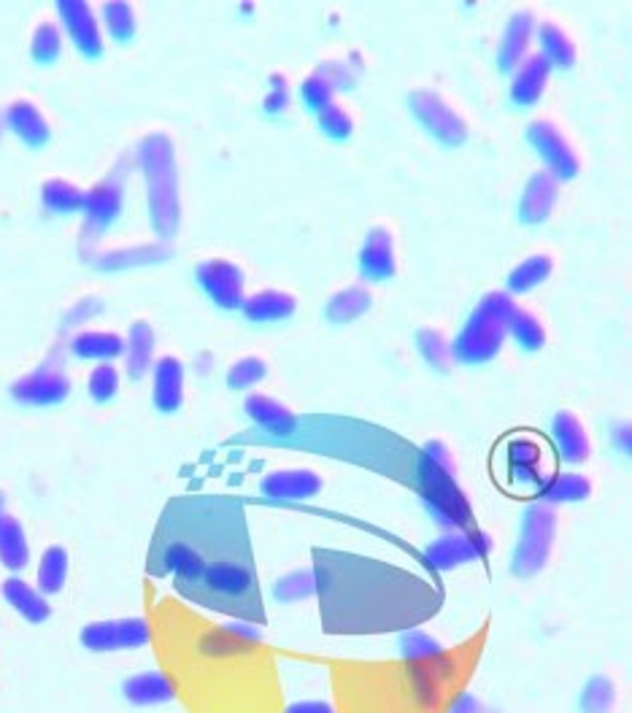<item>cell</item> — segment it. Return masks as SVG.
<instances>
[{"instance_id": "obj_1", "label": "cell", "mask_w": 632, "mask_h": 713, "mask_svg": "<svg viewBox=\"0 0 632 713\" xmlns=\"http://www.w3.org/2000/svg\"><path fill=\"white\" fill-rule=\"evenodd\" d=\"M136 163L147 184V206L152 230L163 241L174 238L182 224V195L179 168H176V149L165 133H149L141 138Z\"/></svg>"}, {"instance_id": "obj_2", "label": "cell", "mask_w": 632, "mask_h": 713, "mask_svg": "<svg viewBox=\"0 0 632 713\" xmlns=\"http://www.w3.org/2000/svg\"><path fill=\"white\" fill-rule=\"evenodd\" d=\"M417 487L424 509L446 533L473 527V509L468 494L457 484V463L444 441L424 444L417 459Z\"/></svg>"}, {"instance_id": "obj_3", "label": "cell", "mask_w": 632, "mask_h": 713, "mask_svg": "<svg viewBox=\"0 0 632 713\" xmlns=\"http://www.w3.org/2000/svg\"><path fill=\"white\" fill-rule=\"evenodd\" d=\"M516 314V303L508 292H490L479 301L473 314L468 316L459 336L454 338V360L463 365H484L492 362L508 338L511 319Z\"/></svg>"}, {"instance_id": "obj_4", "label": "cell", "mask_w": 632, "mask_h": 713, "mask_svg": "<svg viewBox=\"0 0 632 713\" xmlns=\"http://www.w3.org/2000/svg\"><path fill=\"white\" fill-rule=\"evenodd\" d=\"M557 538V514L551 505L532 503L522 514L519 540L514 546L511 571L519 578H532L543 571L549 562Z\"/></svg>"}, {"instance_id": "obj_5", "label": "cell", "mask_w": 632, "mask_h": 713, "mask_svg": "<svg viewBox=\"0 0 632 713\" xmlns=\"http://www.w3.org/2000/svg\"><path fill=\"white\" fill-rule=\"evenodd\" d=\"M125 209V168L122 163L112 171L106 178L87 189L84 195V233L82 244H95V238L101 233H106L114 222L119 220Z\"/></svg>"}, {"instance_id": "obj_6", "label": "cell", "mask_w": 632, "mask_h": 713, "mask_svg": "<svg viewBox=\"0 0 632 713\" xmlns=\"http://www.w3.org/2000/svg\"><path fill=\"white\" fill-rule=\"evenodd\" d=\"M152 641V627L141 617H125V619H103V622H92L82 627L79 632V643L87 652L95 654H112L125 652V648H141Z\"/></svg>"}, {"instance_id": "obj_7", "label": "cell", "mask_w": 632, "mask_h": 713, "mask_svg": "<svg viewBox=\"0 0 632 713\" xmlns=\"http://www.w3.org/2000/svg\"><path fill=\"white\" fill-rule=\"evenodd\" d=\"M408 108L417 117V122L428 130L435 141L446 147H459L468 141V125L441 95L430 90H417L408 95Z\"/></svg>"}, {"instance_id": "obj_8", "label": "cell", "mask_w": 632, "mask_h": 713, "mask_svg": "<svg viewBox=\"0 0 632 713\" xmlns=\"http://www.w3.org/2000/svg\"><path fill=\"white\" fill-rule=\"evenodd\" d=\"M490 551V533L470 527V530H452L441 535V538H435L433 543L424 549V562H428L433 571H454V568L468 565V562L484 560Z\"/></svg>"}, {"instance_id": "obj_9", "label": "cell", "mask_w": 632, "mask_h": 713, "mask_svg": "<svg viewBox=\"0 0 632 713\" xmlns=\"http://www.w3.org/2000/svg\"><path fill=\"white\" fill-rule=\"evenodd\" d=\"M71 395V378H68L66 365L55 360H46L36 371L25 373L11 384V398L20 406L46 408L57 406Z\"/></svg>"}, {"instance_id": "obj_10", "label": "cell", "mask_w": 632, "mask_h": 713, "mask_svg": "<svg viewBox=\"0 0 632 713\" xmlns=\"http://www.w3.org/2000/svg\"><path fill=\"white\" fill-rule=\"evenodd\" d=\"M527 141L536 149L538 157L543 160L546 171L557 178V182H571V178L578 176L582 171V163H578L576 149L571 147L562 130L557 128L549 119H536L527 128Z\"/></svg>"}, {"instance_id": "obj_11", "label": "cell", "mask_w": 632, "mask_h": 713, "mask_svg": "<svg viewBox=\"0 0 632 713\" xmlns=\"http://www.w3.org/2000/svg\"><path fill=\"white\" fill-rule=\"evenodd\" d=\"M195 281H198L200 290L206 292V297H209L214 306L225 308V312L244 306L246 276L235 262L222 260V257L203 260L195 268Z\"/></svg>"}, {"instance_id": "obj_12", "label": "cell", "mask_w": 632, "mask_h": 713, "mask_svg": "<svg viewBox=\"0 0 632 713\" xmlns=\"http://www.w3.org/2000/svg\"><path fill=\"white\" fill-rule=\"evenodd\" d=\"M57 16H60L62 31L68 33V38L77 46L79 55H103L101 16L95 14V9H92L90 3H82V0H60V3H57Z\"/></svg>"}, {"instance_id": "obj_13", "label": "cell", "mask_w": 632, "mask_h": 713, "mask_svg": "<svg viewBox=\"0 0 632 713\" xmlns=\"http://www.w3.org/2000/svg\"><path fill=\"white\" fill-rule=\"evenodd\" d=\"M358 266L362 279L373 281V284L393 279L395 270H398V255H395V238L387 227L367 230L365 241L360 246Z\"/></svg>"}, {"instance_id": "obj_14", "label": "cell", "mask_w": 632, "mask_h": 713, "mask_svg": "<svg viewBox=\"0 0 632 713\" xmlns=\"http://www.w3.org/2000/svg\"><path fill=\"white\" fill-rule=\"evenodd\" d=\"M206 592L216 597H225V600H241V597L251 595L257 586L255 573H251L249 565L233 560H220L209 562L203 578H200Z\"/></svg>"}, {"instance_id": "obj_15", "label": "cell", "mask_w": 632, "mask_h": 713, "mask_svg": "<svg viewBox=\"0 0 632 713\" xmlns=\"http://www.w3.org/2000/svg\"><path fill=\"white\" fill-rule=\"evenodd\" d=\"M187 367L179 356H160L152 367V402L160 413H176L184 402Z\"/></svg>"}, {"instance_id": "obj_16", "label": "cell", "mask_w": 632, "mask_h": 713, "mask_svg": "<svg viewBox=\"0 0 632 713\" xmlns=\"http://www.w3.org/2000/svg\"><path fill=\"white\" fill-rule=\"evenodd\" d=\"M260 492L271 500H312L321 492L319 474L308 468L273 470L260 481Z\"/></svg>"}, {"instance_id": "obj_17", "label": "cell", "mask_w": 632, "mask_h": 713, "mask_svg": "<svg viewBox=\"0 0 632 713\" xmlns=\"http://www.w3.org/2000/svg\"><path fill=\"white\" fill-rule=\"evenodd\" d=\"M532 38H536V20H532V14L530 11H516L508 20V25H505L503 38H500L498 66L503 71L514 73L530 57Z\"/></svg>"}, {"instance_id": "obj_18", "label": "cell", "mask_w": 632, "mask_h": 713, "mask_svg": "<svg viewBox=\"0 0 632 713\" xmlns=\"http://www.w3.org/2000/svg\"><path fill=\"white\" fill-rule=\"evenodd\" d=\"M454 663L449 659V654L435 663H424V665H408V681H411V694L413 703L419 709L430 711L441 703V694H444V683L449 681Z\"/></svg>"}, {"instance_id": "obj_19", "label": "cell", "mask_w": 632, "mask_h": 713, "mask_svg": "<svg viewBox=\"0 0 632 713\" xmlns=\"http://www.w3.org/2000/svg\"><path fill=\"white\" fill-rule=\"evenodd\" d=\"M549 77H551V62L546 60L541 51L527 57V60L514 71V79H511V103L519 108L536 106V103L543 97Z\"/></svg>"}, {"instance_id": "obj_20", "label": "cell", "mask_w": 632, "mask_h": 713, "mask_svg": "<svg viewBox=\"0 0 632 713\" xmlns=\"http://www.w3.org/2000/svg\"><path fill=\"white\" fill-rule=\"evenodd\" d=\"M508 459V481L514 487H541L546 476L541 474L543 448L532 439H514L505 448Z\"/></svg>"}, {"instance_id": "obj_21", "label": "cell", "mask_w": 632, "mask_h": 713, "mask_svg": "<svg viewBox=\"0 0 632 713\" xmlns=\"http://www.w3.org/2000/svg\"><path fill=\"white\" fill-rule=\"evenodd\" d=\"M551 441H554L557 454H560L565 463L582 465L587 463L592 454V444L587 439V430H584L582 419L573 411H560L551 422Z\"/></svg>"}, {"instance_id": "obj_22", "label": "cell", "mask_w": 632, "mask_h": 713, "mask_svg": "<svg viewBox=\"0 0 632 713\" xmlns=\"http://www.w3.org/2000/svg\"><path fill=\"white\" fill-rule=\"evenodd\" d=\"M557 198H560V182H557L549 171H541V174L532 176L519 200L522 222L541 224L549 220L557 206Z\"/></svg>"}, {"instance_id": "obj_23", "label": "cell", "mask_w": 632, "mask_h": 713, "mask_svg": "<svg viewBox=\"0 0 632 713\" xmlns=\"http://www.w3.org/2000/svg\"><path fill=\"white\" fill-rule=\"evenodd\" d=\"M244 411L257 428H262L266 433L276 435V439H290L297 430V417L284 406V402L268 398V395H249L244 402Z\"/></svg>"}, {"instance_id": "obj_24", "label": "cell", "mask_w": 632, "mask_h": 713, "mask_svg": "<svg viewBox=\"0 0 632 713\" xmlns=\"http://www.w3.org/2000/svg\"><path fill=\"white\" fill-rule=\"evenodd\" d=\"M5 125H9L11 133L20 138L22 143H27L33 149L46 147L51 138V128L46 122L44 112L33 101H25V97L14 101L5 108Z\"/></svg>"}, {"instance_id": "obj_25", "label": "cell", "mask_w": 632, "mask_h": 713, "mask_svg": "<svg viewBox=\"0 0 632 713\" xmlns=\"http://www.w3.org/2000/svg\"><path fill=\"white\" fill-rule=\"evenodd\" d=\"M0 595H3V600L9 603V606L14 608L25 622L44 624L46 619L51 617V606L49 600H46L44 592L38 589V586L27 584L25 578L20 576L5 578L3 586H0Z\"/></svg>"}, {"instance_id": "obj_26", "label": "cell", "mask_w": 632, "mask_h": 713, "mask_svg": "<svg viewBox=\"0 0 632 713\" xmlns=\"http://www.w3.org/2000/svg\"><path fill=\"white\" fill-rule=\"evenodd\" d=\"M122 694L138 709H149V705L171 703L176 698V683L160 670H143L122 683Z\"/></svg>"}, {"instance_id": "obj_27", "label": "cell", "mask_w": 632, "mask_h": 713, "mask_svg": "<svg viewBox=\"0 0 632 713\" xmlns=\"http://www.w3.org/2000/svg\"><path fill=\"white\" fill-rule=\"evenodd\" d=\"M241 312L255 325H273V322L290 319L297 312L295 295L281 290H260L255 295H249L241 306Z\"/></svg>"}, {"instance_id": "obj_28", "label": "cell", "mask_w": 632, "mask_h": 713, "mask_svg": "<svg viewBox=\"0 0 632 713\" xmlns=\"http://www.w3.org/2000/svg\"><path fill=\"white\" fill-rule=\"evenodd\" d=\"M154 327L149 322L138 319L133 327L128 330V338H125V371H128L130 378H143L154 367Z\"/></svg>"}, {"instance_id": "obj_29", "label": "cell", "mask_w": 632, "mask_h": 713, "mask_svg": "<svg viewBox=\"0 0 632 713\" xmlns=\"http://www.w3.org/2000/svg\"><path fill=\"white\" fill-rule=\"evenodd\" d=\"M71 352L79 360L114 362L125 352V338L114 330H82L71 338Z\"/></svg>"}, {"instance_id": "obj_30", "label": "cell", "mask_w": 632, "mask_h": 713, "mask_svg": "<svg viewBox=\"0 0 632 713\" xmlns=\"http://www.w3.org/2000/svg\"><path fill=\"white\" fill-rule=\"evenodd\" d=\"M0 565L11 573H20L31 565V540L25 527L14 516L0 519Z\"/></svg>"}, {"instance_id": "obj_31", "label": "cell", "mask_w": 632, "mask_h": 713, "mask_svg": "<svg viewBox=\"0 0 632 713\" xmlns=\"http://www.w3.org/2000/svg\"><path fill=\"white\" fill-rule=\"evenodd\" d=\"M160 562H163L165 571L174 573V576L184 581V584H200L206 568H209L206 557L200 554L195 546L184 543V540H176V543L165 546Z\"/></svg>"}, {"instance_id": "obj_32", "label": "cell", "mask_w": 632, "mask_h": 713, "mask_svg": "<svg viewBox=\"0 0 632 713\" xmlns=\"http://www.w3.org/2000/svg\"><path fill=\"white\" fill-rule=\"evenodd\" d=\"M171 255V249L165 246V241H157V244H141V246H122V249L106 252V255H97L95 262L97 268L106 270H122V268H136V266H152V262L165 260Z\"/></svg>"}, {"instance_id": "obj_33", "label": "cell", "mask_w": 632, "mask_h": 713, "mask_svg": "<svg viewBox=\"0 0 632 713\" xmlns=\"http://www.w3.org/2000/svg\"><path fill=\"white\" fill-rule=\"evenodd\" d=\"M592 494V484L587 476L582 474H554L549 479H543V484L538 487V498L546 505H560V503H582Z\"/></svg>"}, {"instance_id": "obj_34", "label": "cell", "mask_w": 632, "mask_h": 713, "mask_svg": "<svg viewBox=\"0 0 632 713\" xmlns=\"http://www.w3.org/2000/svg\"><path fill=\"white\" fill-rule=\"evenodd\" d=\"M373 295L367 287H347V290L336 292V295L327 301L325 316L332 325H349V322L360 319L362 314L371 312Z\"/></svg>"}, {"instance_id": "obj_35", "label": "cell", "mask_w": 632, "mask_h": 713, "mask_svg": "<svg viewBox=\"0 0 632 713\" xmlns=\"http://www.w3.org/2000/svg\"><path fill=\"white\" fill-rule=\"evenodd\" d=\"M84 195H87V189L77 187L68 178H49L42 187V203L49 214L68 217L84 209Z\"/></svg>"}, {"instance_id": "obj_36", "label": "cell", "mask_w": 632, "mask_h": 713, "mask_svg": "<svg viewBox=\"0 0 632 713\" xmlns=\"http://www.w3.org/2000/svg\"><path fill=\"white\" fill-rule=\"evenodd\" d=\"M536 36L541 55L551 62V68H565L567 71V68L576 66V44L571 42V36L562 27H557L554 22H543V25H538Z\"/></svg>"}, {"instance_id": "obj_37", "label": "cell", "mask_w": 632, "mask_h": 713, "mask_svg": "<svg viewBox=\"0 0 632 713\" xmlns=\"http://www.w3.org/2000/svg\"><path fill=\"white\" fill-rule=\"evenodd\" d=\"M68 568H71L68 551L62 549V546H49L42 554V560H38V589H42L46 597L62 592V586H66L68 581Z\"/></svg>"}, {"instance_id": "obj_38", "label": "cell", "mask_w": 632, "mask_h": 713, "mask_svg": "<svg viewBox=\"0 0 632 713\" xmlns=\"http://www.w3.org/2000/svg\"><path fill=\"white\" fill-rule=\"evenodd\" d=\"M554 270V262H551L549 255H532L527 260H522L519 266L508 273V295H525V292H532L536 287H541L546 279Z\"/></svg>"}, {"instance_id": "obj_39", "label": "cell", "mask_w": 632, "mask_h": 713, "mask_svg": "<svg viewBox=\"0 0 632 713\" xmlns=\"http://www.w3.org/2000/svg\"><path fill=\"white\" fill-rule=\"evenodd\" d=\"M398 646H400V657H403L408 665H424L446 657L444 643L435 641V638L428 635L424 630H406L403 635H400Z\"/></svg>"}, {"instance_id": "obj_40", "label": "cell", "mask_w": 632, "mask_h": 713, "mask_svg": "<svg viewBox=\"0 0 632 713\" xmlns=\"http://www.w3.org/2000/svg\"><path fill=\"white\" fill-rule=\"evenodd\" d=\"M101 25L106 27L108 36L114 42L125 44L136 36L138 22H136V9L130 3H122V0H112V3H103L101 9Z\"/></svg>"}, {"instance_id": "obj_41", "label": "cell", "mask_w": 632, "mask_h": 713, "mask_svg": "<svg viewBox=\"0 0 632 713\" xmlns=\"http://www.w3.org/2000/svg\"><path fill=\"white\" fill-rule=\"evenodd\" d=\"M617 705V683L608 676H592L578 694L582 713H611Z\"/></svg>"}, {"instance_id": "obj_42", "label": "cell", "mask_w": 632, "mask_h": 713, "mask_svg": "<svg viewBox=\"0 0 632 713\" xmlns=\"http://www.w3.org/2000/svg\"><path fill=\"white\" fill-rule=\"evenodd\" d=\"M319 592V578H316L314 571H292L286 576H281L273 584V597L279 603H301L308 600Z\"/></svg>"}, {"instance_id": "obj_43", "label": "cell", "mask_w": 632, "mask_h": 713, "mask_svg": "<svg viewBox=\"0 0 632 713\" xmlns=\"http://www.w3.org/2000/svg\"><path fill=\"white\" fill-rule=\"evenodd\" d=\"M417 349L422 354V360L428 362L435 371H449L454 362L452 343L446 341L444 332L433 330V327H424V330L417 332Z\"/></svg>"}, {"instance_id": "obj_44", "label": "cell", "mask_w": 632, "mask_h": 713, "mask_svg": "<svg viewBox=\"0 0 632 713\" xmlns=\"http://www.w3.org/2000/svg\"><path fill=\"white\" fill-rule=\"evenodd\" d=\"M62 51V27L57 22H38L31 38V57L38 66H51Z\"/></svg>"}, {"instance_id": "obj_45", "label": "cell", "mask_w": 632, "mask_h": 713, "mask_svg": "<svg viewBox=\"0 0 632 713\" xmlns=\"http://www.w3.org/2000/svg\"><path fill=\"white\" fill-rule=\"evenodd\" d=\"M246 643H241L238 638H233L225 627L220 630H209L198 638V654L206 659H233L238 654L246 652Z\"/></svg>"}, {"instance_id": "obj_46", "label": "cell", "mask_w": 632, "mask_h": 713, "mask_svg": "<svg viewBox=\"0 0 632 713\" xmlns=\"http://www.w3.org/2000/svg\"><path fill=\"white\" fill-rule=\"evenodd\" d=\"M508 336L514 338L525 352H538V349H543L546 343V330L541 319L530 312H522V308H516L514 319H511Z\"/></svg>"}, {"instance_id": "obj_47", "label": "cell", "mask_w": 632, "mask_h": 713, "mask_svg": "<svg viewBox=\"0 0 632 713\" xmlns=\"http://www.w3.org/2000/svg\"><path fill=\"white\" fill-rule=\"evenodd\" d=\"M268 376V362L262 356H241L227 367V387L235 393L257 387Z\"/></svg>"}, {"instance_id": "obj_48", "label": "cell", "mask_w": 632, "mask_h": 713, "mask_svg": "<svg viewBox=\"0 0 632 713\" xmlns=\"http://www.w3.org/2000/svg\"><path fill=\"white\" fill-rule=\"evenodd\" d=\"M119 384H122V373L114 362H97L90 371L87 378V393L95 402H112L117 398Z\"/></svg>"}, {"instance_id": "obj_49", "label": "cell", "mask_w": 632, "mask_h": 713, "mask_svg": "<svg viewBox=\"0 0 632 713\" xmlns=\"http://www.w3.org/2000/svg\"><path fill=\"white\" fill-rule=\"evenodd\" d=\"M316 122H319L321 133L332 138V141H343V138L354 133L352 114H349L343 106H338V103H330L327 108H321V112L316 114Z\"/></svg>"}, {"instance_id": "obj_50", "label": "cell", "mask_w": 632, "mask_h": 713, "mask_svg": "<svg viewBox=\"0 0 632 713\" xmlns=\"http://www.w3.org/2000/svg\"><path fill=\"white\" fill-rule=\"evenodd\" d=\"M332 97H336V87H332V84L327 82L319 71L312 73L308 79H303L301 101L306 103V108H312L314 114H319L321 108H327L330 103H336Z\"/></svg>"}, {"instance_id": "obj_51", "label": "cell", "mask_w": 632, "mask_h": 713, "mask_svg": "<svg viewBox=\"0 0 632 713\" xmlns=\"http://www.w3.org/2000/svg\"><path fill=\"white\" fill-rule=\"evenodd\" d=\"M268 87L271 90H268L266 101H262V108H266L268 114H284L292 103L290 84H286V79L281 77V73H273V77L268 79Z\"/></svg>"}, {"instance_id": "obj_52", "label": "cell", "mask_w": 632, "mask_h": 713, "mask_svg": "<svg viewBox=\"0 0 632 713\" xmlns=\"http://www.w3.org/2000/svg\"><path fill=\"white\" fill-rule=\"evenodd\" d=\"M101 301H97V297H82V301L79 303H73L71 308H68V314H66V322L71 327H79V325H84V322H90L92 316H97L101 314Z\"/></svg>"}, {"instance_id": "obj_53", "label": "cell", "mask_w": 632, "mask_h": 713, "mask_svg": "<svg viewBox=\"0 0 632 713\" xmlns=\"http://www.w3.org/2000/svg\"><path fill=\"white\" fill-rule=\"evenodd\" d=\"M319 73L327 79V82L332 84V87H336V92L352 87V84H354L352 68L341 66V62H327V66L319 68Z\"/></svg>"}, {"instance_id": "obj_54", "label": "cell", "mask_w": 632, "mask_h": 713, "mask_svg": "<svg viewBox=\"0 0 632 713\" xmlns=\"http://www.w3.org/2000/svg\"><path fill=\"white\" fill-rule=\"evenodd\" d=\"M225 630L233 638H238L241 643H246V646H257V643L262 641V630H260V627L251 624V622H244V619H235V622H227Z\"/></svg>"}, {"instance_id": "obj_55", "label": "cell", "mask_w": 632, "mask_h": 713, "mask_svg": "<svg viewBox=\"0 0 632 713\" xmlns=\"http://www.w3.org/2000/svg\"><path fill=\"white\" fill-rule=\"evenodd\" d=\"M611 439H613V446H617L619 452L624 454V457H630V459H632V422H619V424H613Z\"/></svg>"}, {"instance_id": "obj_56", "label": "cell", "mask_w": 632, "mask_h": 713, "mask_svg": "<svg viewBox=\"0 0 632 713\" xmlns=\"http://www.w3.org/2000/svg\"><path fill=\"white\" fill-rule=\"evenodd\" d=\"M284 713H336V709L325 700H297V703L286 705Z\"/></svg>"}, {"instance_id": "obj_57", "label": "cell", "mask_w": 632, "mask_h": 713, "mask_svg": "<svg viewBox=\"0 0 632 713\" xmlns=\"http://www.w3.org/2000/svg\"><path fill=\"white\" fill-rule=\"evenodd\" d=\"M5 130H9V125H5V112H0V141H3Z\"/></svg>"}, {"instance_id": "obj_58", "label": "cell", "mask_w": 632, "mask_h": 713, "mask_svg": "<svg viewBox=\"0 0 632 713\" xmlns=\"http://www.w3.org/2000/svg\"><path fill=\"white\" fill-rule=\"evenodd\" d=\"M0 519H3V492H0Z\"/></svg>"}]
</instances>
